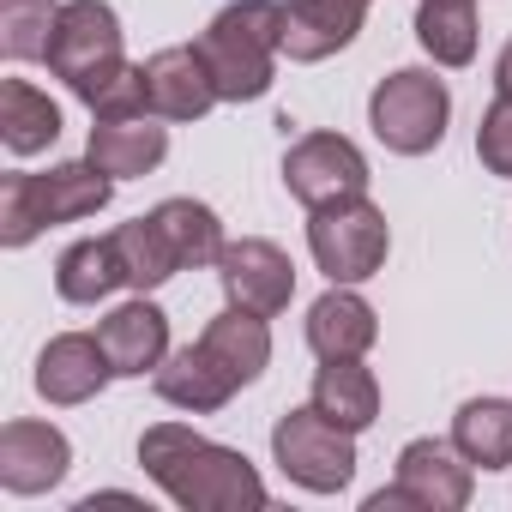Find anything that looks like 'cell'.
I'll return each mask as SVG.
<instances>
[{
	"instance_id": "e0dca14e",
	"label": "cell",
	"mask_w": 512,
	"mask_h": 512,
	"mask_svg": "<svg viewBox=\"0 0 512 512\" xmlns=\"http://www.w3.org/2000/svg\"><path fill=\"white\" fill-rule=\"evenodd\" d=\"M380 338V314L368 308V296H356V284H332L314 308H308V350L320 362L338 356H368Z\"/></svg>"
},
{
	"instance_id": "2e32d148",
	"label": "cell",
	"mask_w": 512,
	"mask_h": 512,
	"mask_svg": "<svg viewBox=\"0 0 512 512\" xmlns=\"http://www.w3.org/2000/svg\"><path fill=\"white\" fill-rule=\"evenodd\" d=\"M151 386H157L163 404H175V410H187V416H211V410H223V404L241 392V380H235L199 338L181 344V350H169L163 368L151 374Z\"/></svg>"
},
{
	"instance_id": "d6986e66",
	"label": "cell",
	"mask_w": 512,
	"mask_h": 512,
	"mask_svg": "<svg viewBox=\"0 0 512 512\" xmlns=\"http://www.w3.org/2000/svg\"><path fill=\"white\" fill-rule=\"evenodd\" d=\"M85 157L97 169H109L115 181H133V175H151L163 157H169V127L163 115H127V121H97L91 127V145Z\"/></svg>"
},
{
	"instance_id": "5b68a950",
	"label": "cell",
	"mask_w": 512,
	"mask_h": 512,
	"mask_svg": "<svg viewBox=\"0 0 512 512\" xmlns=\"http://www.w3.org/2000/svg\"><path fill=\"white\" fill-rule=\"evenodd\" d=\"M446 121H452V91L428 67H398L368 97V127H374V139L392 157H428V151H440Z\"/></svg>"
},
{
	"instance_id": "7c38bea8",
	"label": "cell",
	"mask_w": 512,
	"mask_h": 512,
	"mask_svg": "<svg viewBox=\"0 0 512 512\" xmlns=\"http://www.w3.org/2000/svg\"><path fill=\"white\" fill-rule=\"evenodd\" d=\"M145 91H151V115L163 121H205L223 97H217V79L199 55V43H175V49H157L145 61Z\"/></svg>"
},
{
	"instance_id": "f1b7e54d",
	"label": "cell",
	"mask_w": 512,
	"mask_h": 512,
	"mask_svg": "<svg viewBox=\"0 0 512 512\" xmlns=\"http://www.w3.org/2000/svg\"><path fill=\"white\" fill-rule=\"evenodd\" d=\"M476 157H482L488 175L512 181V103L506 97H494L482 109V121H476Z\"/></svg>"
},
{
	"instance_id": "6da1fadb",
	"label": "cell",
	"mask_w": 512,
	"mask_h": 512,
	"mask_svg": "<svg viewBox=\"0 0 512 512\" xmlns=\"http://www.w3.org/2000/svg\"><path fill=\"white\" fill-rule=\"evenodd\" d=\"M139 464L187 512H260L272 500L266 476L247 464V452L217 446L187 422H151L139 434Z\"/></svg>"
},
{
	"instance_id": "4fadbf2b",
	"label": "cell",
	"mask_w": 512,
	"mask_h": 512,
	"mask_svg": "<svg viewBox=\"0 0 512 512\" xmlns=\"http://www.w3.org/2000/svg\"><path fill=\"white\" fill-rule=\"evenodd\" d=\"M109 380H115V368H109V350H103L97 332H61L37 356V392L49 404H61V410L91 404Z\"/></svg>"
},
{
	"instance_id": "5bb4252c",
	"label": "cell",
	"mask_w": 512,
	"mask_h": 512,
	"mask_svg": "<svg viewBox=\"0 0 512 512\" xmlns=\"http://www.w3.org/2000/svg\"><path fill=\"white\" fill-rule=\"evenodd\" d=\"M374 0H284V55L314 67L362 37Z\"/></svg>"
},
{
	"instance_id": "83f0119b",
	"label": "cell",
	"mask_w": 512,
	"mask_h": 512,
	"mask_svg": "<svg viewBox=\"0 0 512 512\" xmlns=\"http://www.w3.org/2000/svg\"><path fill=\"white\" fill-rule=\"evenodd\" d=\"M127 115H151V91H145V61L133 67H121L103 91H97V103H91V121H127Z\"/></svg>"
},
{
	"instance_id": "f546056e",
	"label": "cell",
	"mask_w": 512,
	"mask_h": 512,
	"mask_svg": "<svg viewBox=\"0 0 512 512\" xmlns=\"http://www.w3.org/2000/svg\"><path fill=\"white\" fill-rule=\"evenodd\" d=\"M494 97H506L512 103V37L500 43V55H494Z\"/></svg>"
},
{
	"instance_id": "30bf717a",
	"label": "cell",
	"mask_w": 512,
	"mask_h": 512,
	"mask_svg": "<svg viewBox=\"0 0 512 512\" xmlns=\"http://www.w3.org/2000/svg\"><path fill=\"white\" fill-rule=\"evenodd\" d=\"M398 488H404L410 512H464L476 494V464L452 440L422 434L398 452Z\"/></svg>"
},
{
	"instance_id": "9c48e42d",
	"label": "cell",
	"mask_w": 512,
	"mask_h": 512,
	"mask_svg": "<svg viewBox=\"0 0 512 512\" xmlns=\"http://www.w3.org/2000/svg\"><path fill=\"white\" fill-rule=\"evenodd\" d=\"M217 284H223V302L229 308H247V314H266L278 320L296 296V260L266 241V235H241L223 247V260H217Z\"/></svg>"
},
{
	"instance_id": "cb8c5ba5",
	"label": "cell",
	"mask_w": 512,
	"mask_h": 512,
	"mask_svg": "<svg viewBox=\"0 0 512 512\" xmlns=\"http://www.w3.org/2000/svg\"><path fill=\"white\" fill-rule=\"evenodd\" d=\"M151 217H157V229L169 235L181 272H199V266H217V260H223L229 241H223V223H217L211 205H199V199H163Z\"/></svg>"
},
{
	"instance_id": "603a6c76",
	"label": "cell",
	"mask_w": 512,
	"mask_h": 512,
	"mask_svg": "<svg viewBox=\"0 0 512 512\" xmlns=\"http://www.w3.org/2000/svg\"><path fill=\"white\" fill-rule=\"evenodd\" d=\"M452 446L476 470H506L512 464V398H470V404H458Z\"/></svg>"
},
{
	"instance_id": "484cf974",
	"label": "cell",
	"mask_w": 512,
	"mask_h": 512,
	"mask_svg": "<svg viewBox=\"0 0 512 512\" xmlns=\"http://www.w3.org/2000/svg\"><path fill=\"white\" fill-rule=\"evenodd\" d=\"M115 241H121V260H127V284H133V290H163V284L181 272L175 247H169V235L157 229V217H151V211H145V217H133V223H121V229H115Z\"/></svg>"
},
{
	"instance_id": "8992f818",
	"label": "cell",
	"mask_w": 512,
	"mask_h": 512,
	"mask_svg": "<svg viewBox=\"0 0 512 512\" xmlns=\"http://www.w3.org/2000/svg\"><path fill=\"white\" fill-rule=\"evenodd\" d=\"M272 464L308 494H344L356 482V434L332 422L320 404L284 410L272 422Z\"/></svg>"
},
{
	"instance_id": "52a82bcc",
	"label": "cell",
	"mask_w": 512,
	"mask_h": 512,
	"mask_svg": "<svg viewBox=\"0 0 512 512\" xmlns=\"http://www.w3.org/2000/svg\"><path fill=\"white\" fill-rule=\"evenodd\" d=\"M308 253L326 272V284H368L392 253V223L368 193L326 205V211H308Z\"/></svg>"
},
{
	"instance_id": "8fae6325",
	"label": "cell",
	"mask_w": 512,
	"mask_h": 512,
	"mask_svg": "<svg viewBox=\"0 0 512 512\" xmlns=\"http://www.w3.org/2000/svg\"><path fill=\"white\" fill-rule=\"evenodd\" d=\"M73 470V440L55 428V422H31V416H13L0 428V488L31 500V494H49L61 488Z\"/></svg>"
},
{
	"instance_id": "ba28073f",
	"label": "cell",
	"mask_w": 512,
	"mask_h": 512,
	"mask_svg": "<svg viewBox=\"0 0 512 512\" xmlns=\"http://www.w3.org/2000/svg\"><path fill=\"white\" fill-rule=\"evenodd\" d=\"M284 187H290V199L308 205V211L362 199V193H368V157H362V145L344 139V133H302V139L284 151Z\"/></svg>"
},
{
	"instance_id": "44dd1931",
	"label": "cell",
	"mask_w": 512,
	"mask_h": 512,
	"mask_svg": "<svg viewBox=\"0 0 512 512\" xmlns=\"http://www.w3.org/2000/svg\"><path fill=\"white\" fill-rule=\"evenodd\" d=\"M199 344L241 380V386H253L266 368H272V326H266V314H247V308H223L205 332H199Z\"/></svg>"
},
{
	"instance_id": "277c9868",
	"label": "cell",
	"mask_w": 512,
	"mask_h": 512,
	"mask_svg": "<svg viewBox=\"0 0 512 512\" xmlns=\"http://www.w3.org/2000/svg\"><path fill=\"white\" fill-rule=\"evenodd\" d=\"M121 67H127V49H121V19L109 0H61L55 37H49V73L67 79V91L91 109Z\"/></svg>"
},
{
	"instance_id": "ac0fdd59",
	"label": "cell",
	"mask_w": 512,
	"mask_h": 512,
	"mask_svg": "<svg viewBox=\"0 0 512 512\" xmlns=\"http://www.w3.org/2000/svg\"><path fill=\"white\" fill-rule=\"evenodd\" d=\"M55 290H61V302H73V308H97V302H109L115 290H133L115 229H109V235H85V241H73V247L61 253V260H55Z\"/></svg>"
},
{
	"instance_id": "3957f363",
	"label": "cell",
	"mask_w": 512,
	"mask_h": 512,
	"mask_svg": "<svg viewBox=\"0 0 512 512\" xmlns=\"http://www.w3.org/2000/svg\"><path fill=\"white\" fill-rule=\"evenodd\" d=\"M109 199H115V175L97 169L91 157L55 163V169H43V175L13 169L7 181H0V241H7V247H31L43 229L97 217Z\"/></svg>"
},
{
	"instance_id": "d4e9b609",
	"label": "cell",
	"mask_w": 512,
	"mask_h": 512,
	"mask_svg": "<svg viewBox=\"0 0 512 512\" xmlns=\"http://www.w3.org/2000/svg\"><path fill=\"white\" fill-rule=\"evenodd\" d=\"M416 43L428 49L434 67H470L476 61V0H422Z\"/></svg>"
},
{
	"instance_id": "9a60e30c",
	"label": "cell",
	"mask_w": 512,
	"mask_h": 512,
	"mask_svg": "<svg viewBox=\"0 0 512 512\" xmlns=\"http://www.w3.org/2000/svg\"><path fill=\"white\" fill-rule=\"evenodd\" d=\"M97 338H103V350H109L115 380H145V374H157L163 356H169V314H163L157 302H145V290H139V296L121 302L109 320H97Z\"/></svg>"
},
{
	"instance_id": "ffe728a7",
	"label": "cell",
	"mask_w": 512,
	"mask_h": 512,
	"mask_svg": "<svg viewBox=\"0 0 512 512\" xmlns=\"http://www.w3.org/2000/svg\"><path fill=\"white\" fill-rule=\"evenodd\" d=\"M308 404H320L332 422H344L350 434H362V428L380 422V380H374V368L362 356H338V362H326L314 374V398Z\"/></svg>"
},
{
	"instance_id": "7402d4cb",
	"label": "cell",
	"mask_w": 512,
	"mask_h": 512,
	"mask_svg": "<svg viewBox=\"0 0 512 512\" xmlns=\"http://www.w3.org/2000/svg\"><path fill=\"white\" fill-rule=\"evenodd\" d=\"M0 139L13 157H37L61 139V103L49 91H37L31 79H7L0 85Z\"/></svg>"
},
{
	"instance_id": "4316f807",
	"label": "cell",
	"mask_w": 512,
	"mask_h": 512,
	"mask_svg": "<svg viewBox=\"0 0 512 512\" xmlns=\"http://www.w3.org/2000/svg\"><path fill=\"white\" fill-rule=\"evenodd\" d=\"M55 0H7L0 7V49L7 61H49V37H55Z\"/></svg>"
},
{
	"instance_id": "7a4b0ae2",
	"label": "cell",
	"mask_w": 512,
	"mask_h": 512,
	"mask_svg": "<svg viewBox=\"0 0 512 512\" xmlns=\"http://www.w3.org/2000/svg\"><path fill=\"white\" fill-rule=\"evenodd\" d=\"M199 55L223 103H260L284 55V0H235L199 31Z\"/></svg>"
}]
</instances>
